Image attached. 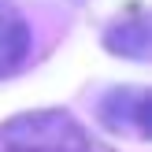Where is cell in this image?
<instances>
[{
  "mask_svg": "<svg viewBox=\"0 0 152 152\" xmlns=\"http://www.w3.org/2000/svg\"><path fill=\"white\" fill-rule=\"evenodd\" d=\"M0 152H96V148L71 111L41 108L0 123Z\"/></svg>",
  "mask_w": 152,
  "mask_h": 152,
  "instance_id": "1",
  "label": "cell"
},
{
  "mask_svg": "<svg viewBox=\"0 0 152 152\" xmlns=\"http://www.w3.org/2000/svg\"><path fill=\"white\" fill-rule=\"evenodd\" d=\"M100 123L115 134L145 141L152 134V93L141 86H115L100 96Z\"/></svg>",
  "mask_w": 152,
  "mask_h": 152,
  "instance_id": "2",
  "label": "cell"
},
{
  "mask_svg": "<svg viewBox=\"0 0 152 152\" xmlns=\"http://www.w3.org/2000/svg\"><path fill=\"white\" fill-rule=\"evenodd\" d=\"M34 37H30V22L11 0H0V78L15 74L26 63Z\"/></svg>",
  "mask_w": 152,
  "mask_h": 152,
  "instance_id": "3",
  "label": "cell"
},
{
  "mask_svg": "<svg viewBox=\"0 0 152 152\" xmlns=\"http://www.w3.org/2000/svg\"><path fill=\"white\" fill-rule=\"evenodd\" d=\"M104 45H108V52H115V56L148 59L152 56V26H148V15L145 11H134V15H126V19H119L115 26H108Z\"/></svg>",
  "mask_w": 152,
  "mask_h": 152,
  "instance_id": "4",
  "label": "cell"
}]
</instances>
